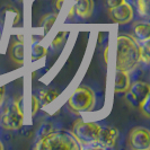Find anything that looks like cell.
<instances>
[{
  "label": "cell",
  "mask_w": 150,
  "mask_h": 150,
  "mask_svg": "<svg viewBox=\"0 0 150 150\" xmlns=\"http://www.w3.org/2000/svg\"><path fill=\"white\" fill-rule=\"evenodd\" d=\"M140 62V49L137 40L130 35H119L116 46V70L131 71Z\"/></svg>",
  "instance_id": "1"
},
{
  "label": "cell",
  "mask_w": 150,
  "mask_h": 150,
  "mask_svg": "<svg viewBox=\"0 0 150 150\" xmlns=\"http://www.w3.org/2000/svg\"><path fill=\"white\" fill-rule=\"evenodd\" d=\"M38 150H53V149H64V150H79L80 143L75 138V135L67 131H55L50 134L40 139L35 146Z\"/></svg>",
  "instance_id": "2"
},
{
  "label": "cell",
  "mask_w": 150,
  "mask_h": 150,
  "mask_svg": "<svg viewBox=\"0 0 150 150\" xmlns=\"http://www.w3.org/2000/svg\"><path fill=\"white\" fill-rule=\"evenodd\" d=\"M68 105L74 112H89L95 105V94L89 87L80 86L70 96Z\"/></svg>",
  "instance_id": "3"
},
{
  "label": "cell",
  "mask_w": 150,
  "mask_h": 150,
  "mask_svg": "<svg viewBox=\"0 0 150 150\" xmlns=\"http://www.w3.org/2000/svg\"><path fill=\"white\" fill-rule=\"evenodd\" d=\"M100 125L95 122H86L83 120H78L75 122L72 127V134L78 140L81 146H93L96 144L97 134Z\"/></svg>",
  "instance_id": "4"
},
{
  "label": "cell",
  "mask_w": 150,
  "mask_h": 150,
  "mask_svg": "<svg viewBox=\"0 0 150 150\" xmlns=\"http://www.w3.org/2000/svg\"><path fill=\"white\" fill-rule=\"evenodd\" d=\"M23 122H24V113L16 103L8 106L1 116L2 128L9 131L19 129L23 125Z\"/></svg>",
  "instance_id": "5"
},
{
  "label": "cell",
  "mask_w": 150,
  "mask_h": 150,
  "mask_svg": "<svg viewBox=\"0 0 150 150\" xmlns=\"http://www.w3.org/2000/svg\"><path fill=\"white\" fill-rule=\"evenodd\" d=\"M125 93H127L125 98L129 103L134 107H140L143 100L149 96L150 86L143 81H135L132 85H130L129 89Z\"/></svg>",
  "instance_id": "6"
},
{
  "label": "cell",
  "mask_w": 150,
  "mask_h": 150,
  "mask_svg": "<svg viewBox=\"0 0 150 150\" xmlns=\"http://www.w3.org/2000/svg\"><path fill=\"white\" fill-rule=\"evenodd\" d=\"M129 146L134 150H148L150 148V132L148 129L139 127L133 129L129 135Z\"/></svg>",
  "instance_id": "7"
},
{
  "label": "cell",
  "mask_w": 150,
  "mask_h": 150,
  "mask_svg": "<svg viewBox=\"0 0 150 150\" xmlns=\"http://www.w3.org/2000/svg\"><path fill=\"white\" fill-rule=\"evenodd\" d=\"M119 137V131L112 127H100L97 134L96 144L99 148H113Z\"/></svg>",
  "instance_id": "8"
},
{
  "label": "cell",
  "mask_w": 150,
  "mask_h": 150,
  "mask_svg": "<svg viewBox=\"0 0 150 150\" xmlns=\"http://www.w3.org/2000/svg\"><path fill=\"white\" fill-rule=\"evenodd\" d=\"M110 15L114 22L117 24H128L133 18V9L132 7L124 2L120 6H116L114 8H110Z\"/></svg>",
  "instance_id": "9"
},
{
  "label": "cell",
  "mask_w": 150,
  "mask_h": 150,
  "mask_svg": "<svg viewBox=\"0 0 150 150\" xmlns=\"http://www.w3.org/2000/svg\"><path fill=\"white\" fill-rule=\"evenodd\" d=\"M74 11L81 18H88L93 14L94 1L93 0H75Z\"/></svg>",
  "instance_id": "10"
},
{
  "label": "cell",
  "mask_w": 150,
  "mask_h": 150,
  "mask_svg": "<svg viewBox=\"0 0 150 150\" xmlns=\"http://www.w3.org/2000/svg\"><path fill=\"white\" fill-rule=\"evenodd\" d=\"M130 78L127 71L116 70L115 74V83H114V90L115 93H125L130 87Z\"/></svg>",
  "instance_id": "11"
},
{
  "label": "cell",
  "mask_w": 150,
  "mask_h": 150,
  "mask_svg": "<svg viewBox=\"0 0 150 150\" xmlns=\"http://www.w3.org/2000/svg\"><path fill=\"white\" fill-rule=\"evenodd\" d=\"M133 32L135 38L140 42L147 40L150 36V25L148 23H135L133 25Z\"/></svg>",
  "instance_id": "12"
},
{
  "label": "cell",
  "mask_w": 150,
  "mask_h": 150,
  "mask_svg": "<svg viewBox=\"0 0 150 150\" xmlns=\"http://www.w3.org/2000/svg\"><path fill=\"white\" fill-rule=\"evenodd\" d=\"M24 43L23 42H15L11 49H10V54L11 58L14 59L15 62H17L18 64H23L24 63Z\"/></svg>",
  "instance_id": "13"
},
{
  "label": "cell",
  "mask_w": 150,
  "mask_h": 150,
  "mask_svg": "<svg viewBox=\"0 0 150 150\" xmlns=\"http://www.w3.org/2000/svg\"><path fill=\"white\" fill-rule=\"evenodd\" d=\"M58 91L52 89H43L40 91V96H38V102L40 105H47L51 102H53L55 98L58 97Z\"/></svg>",
  "instance_id": "14"
},
{
  "label": "cell",
  "mask_w": 150,
  "mask_h": 150,
  "mask_svg": "<svg viewBox=\"0 0 150 150\" xmlns=\"http://www.w3.org/2000/svg\"><path fill=\"white\" fill-rule=\"evenodd\" d=\"M140 49V60L146 63H149L150 60V41L149 38L141 41V44L139 45Z\"/></svg>",
  "instance_id": "15"
},
{
  "label": "cell",
  "mask_w": 150,
  "mask_h": 150,
  "mask_svg": "<svg viewBox=\"0 0 150 150\" xmlns=\"http://www.w3.org/2000/svg\"><path fill=\"white\" fill-rule=\"evenodd\" d=\"M45 54H46V49L44 46L40 44H34L32 46V53H30V57H32V61H38L42 58H44Z\"/></svg>",
  "instance_id": "16"
},
{
  "label": "cell",
  "mask_w": 150,
  "mask_h": 150,
  "mask_svg": "<svg viewBox=\"0 0 150 150\" xmlns=\"http://www.w3.org/2000/svg\"><path fill=\"white\" fill-rule=\"evenodd\" d=\"M57 19V14H47L43 18L42 21V26L44 28V33H47L49 30H51V27L53 26V24Z\"/></svg>",
  "instance_id": "17"
},
{
  "label": "cell",
  "mask_w": 150,
  "mask_h": 150,
  "mask_svg": "<svg viewBox=\"0 0 150 150\" xmlns=\"http://www.w3.org/2000/svg\"><path fill=\"white\" fill-rule=\"evenodd\" d=\"M51 132H52V125H51V124L46 123L44 125H42L38 132V140L43 139L44 137H46L47 134H50Z\"/></svg>",
  "instance_id": "18"
},
{
  "label": "cell",
  "mask_w": 150,
  "mask_h": 150,
  "mask_svg": "<svg viewBox=\"0 0 150 150\" xmlns=\"http://www.w3.org/2000/svg\"><path fill=\"white\" fill-rule=\"evenodd\" d=\"M137 7L141 16H146L148 14V0H135Z\"/></svg>",
  "instance_id": "19"
},
{
  "label": "cell",
  "mask_w": 150,
  "mask_h": 150,
  "mask_svg": "<svg viewBox=\"0 0 150 150\" xmlns=\"http://www.w3.org/2000/svg\"><path fill=\"white\" fill-rule=\"evenodd\" d=\"M149 106H150V96H148V97L143 100L142 104L140 105V110H141V112H142L147 117H149L150 116Z\"/></svg>",
  "instance_id": "20"
},
{
  "label": "cell",
  "mask_w": 150,
  "mask_h": 150,
  "mask_svg": "<svg viewBox=\"0 0 150 150\" xmlns=\"http://www.w3.org/2000/svg\"><path fill=\"white\" fill-rule=\"evenodd\" d=\"M30 102H32V105H30V113H32V115H35L36 112H38V107H40L38 98L36 97V96H32Z\"/></svg>",
  "instance_id": "21"
},
{
  "label": "cell",
  "mask_w": 150,
  "mask_h": 150,
  "mask_svg": "<svg viewBox=\"0 0 150 150\" xmlns=\"http://www.w3.org/2000/svg\"><path fill=\"white\" fill-rule=\"evenodd\" d=\"M64 36H66V32H59V33L57 34V36L53 38V42H52L53 46H54V47H57L58 45H60L61 43L63 42Z\"/></svg>",
  "instance_id": "22"
},
{
  "label": "cell",
  "mask_w": 150,
  "mask_h": 150,
  "mask_svg": "<svg viewBox=\"0 0 150 150\" xmlns=\"http://www.w3.org/2000/svg\"><path fill=\"white\" fill-rule=\"evenodd\" d=\"M106 2H107L108 8H114L116 6H120L122 4H124L125 0H106Z\"/></svg>",
  "instance_id": "23"
},
{
  "label": "cell",
  "mask_w": 150,
  "mask_h": 150,
  "mask_svg": "<svg viewBox=\"0 0 150 150\" xmlns=\"http://www.w3.org/2000/svg\"><path fill=\"white\" fill-rule=\"evenodd\" d=\"M4 94H5V90H4V87L0 85V105L2 104V100H4Z\"/></svg>",
  "instance_id": "24"
},
{
  "label": "cell",
  "mask_w": 150,
  "mask_h": 150,
  "mask_svg": "<svg viewBox=\"0 0 150 150\" xmlns=\"http://www.w3.org/2000/svg\"><path fill=\"white\" fill-rule=\"evenodd\" d=\"M63 1L64 0H57V2H55V7L58 10H60L61 8H62V4H63Z\"/></svg>",
  "instance_id": "25"
},
{
  "label": "cell",
  "mask_w": 150,
  "mask_h": 150,
  "mask_svg": "<svg viewBox=\"0 0 150 150\" xmlns=\"http://www.w3.org/2000/svg\"><path fill=\"white\" fill-rule=\"evenodd\" d=\"M4 149V144L1 143V141H0V150H2Z\"/></svg>",
  "instance_id": "26"
}]
</instances>
